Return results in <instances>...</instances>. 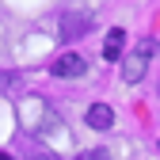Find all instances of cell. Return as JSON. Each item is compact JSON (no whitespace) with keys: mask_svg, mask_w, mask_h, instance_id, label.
I'll return each instance as SVG.
<instances>
[{"mask_svg":"<svg viewBox=\"0 0 160 160\" xmlns=\"http://www.w3.org/2000/svg\"><path fill=\"white\" fill-rule=\"evenodd\" d=\"M88 126H92V130H111V126H114V111H111L107 103H92V107H88Z\"/></svg>","mask_w":160,"mask_h":160,"instance_id":"4","label":"cell"},{"mask_svg":"<svg viewBox=\"0 0 160 160\" xmlns=\"http://www.w3.org/2000/svg\"><path fill=\"white\" fill-rule=\"evenodd\" d=\"M122 42H126V31L114 27L107 34V42H103V57H107V61H118V57H122Z\"/></svg>","mask_w":160,"mask_h":160,"instance_id":"5","label":"cell"},{"mask_svg":"<svg viewBox=\"0 0 160 160\" xmlns=\"http://www.w3.org/2000/svg\"><path fill=\"white\" fill-rule=\"evenodd\" d=\"M12 80H15V76H12V72H0V92H4V88H8V84H12Z\"/></svg>","mask_w":160,"mask_h":160,"instance_id":"6","label":"cell"},{"mask_svg":"<svg viewBox=\"0 0 160 160\" xmlns=\"http://www.w3.org/2000/svg\"><path fill=\"white\" fill-rule=\"evenodd\" d=\"M84 69H88V61H84L80 53H61V57L50 65L53 76H65V80H69V76H84Z\"/></svg>","mask_w":160,"mask_h":160,"instance_id":"3","label":"cell"},{"mask_svg":"<svg viewBox=\"0 0 160 160\" xmlns=\"http://www.w3.org/2000/svg\"><path fill=\"white\" fill-rule=\"evenodd\" d=\"M31 160H57V156H50V152H34Z\"/></svg>","mask_w":160,"mask_h":160,"instance_id":"7","label":"cell"},{"mask_svg":"<svg viewBox=\"0 0 160 160\" xmlns=\"http://www.w3.org/2000/svg\"><path fill=\"white\" fill-rule=\"evenodd\" d=\"M152 53H156V42H152V38H141V42L126 53V61H122V80H126V84H137V80L145 76Z\"/></svg>","mask_w":160,"mask_h":160,"instance_id":"1","label":"cell"},{"mask_svg":"<svg viewBox=\"0 0 160 160\" xmlns=\"http://www.w3.org/2000/svg\"><path fill=\"white\" fill-rule=\"evenodd\" d=\"M61 38L65 42H72V38H84L88 31H92V15L88 12H69V15H61Z\"/></svg>","mask_w":160,"mask_h":160,"instance_id":"2","label":"cell"}]
</instances>
